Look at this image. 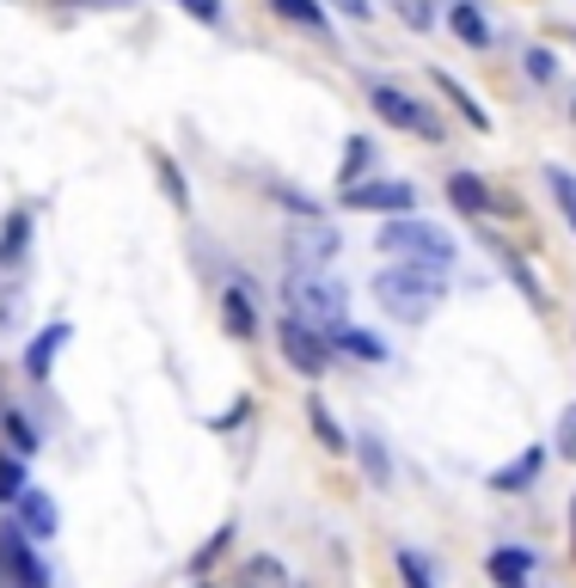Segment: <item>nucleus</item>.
I'll return each mask as SVG.
<instances>
[{"instance_id": "obj_1", "label": "nucleus", "mask_w": 576, "mask_h": 588, "mask_svg": "<svg viewBox=\"0 0 576 588\" xmlns=\"http://www.w3.org/2000/svg\"><path fill=\"white\" fill-rule=\"evenodd\" d=\"M374 301H380V313H393L399 326H423V319L435 313V301H442V276L393 264V270L374 276Z\"/></svg>"}, {"instance_id": "obj_2", "label": "nucleus", "mask_w": 576, "mask_h": 588, "mask_svg": "<svg viewBox=\"0 0 576 588\" xmlns=\"http://www.w3.org/2000/svg\"><path fill=\"white\" fill-rule=\"evenodd\" d=\"M380 251H393V258H405L411 270H454V239L442 234V227H430V221H387L380 227Z\"/></svg>"}, {"instance_id": "obj_3", "label": "nucleus", "mask_w": 576, "mask_h": 588, "mask_svg": "<svg viewBox=\"0 0 576 588\" xmlns=\"http://www.w3.org/2000/svg\"><path fill=\"white\" fill-rule=\"evenodd\" d=\"M282 301H288V319H301V326H313V331H338L343 326V288H331L319 270L288 276Z\"/></svg>"}, {"instance_id": "obj_4", "label": "nucleus", "mask_w": 576, "mask_h": 588, "mask_svg": "<svg viewBox=\"0 0 576 588\" xmlns=\"http://www.w3.org/2000/svg\"><path fill=\"white\" fill-rule=\"evenodd\" d=\"M368 105H374V117H387L393 130H411V135H430V142H442V123H435V111H423L411 92L399 86H374L368 92Z\"/></svg>"}, {"instance_id": "obj_5", "label": "nucleus", "mask_w": 576, "mask_h": 588, "mask_svg": "<svg viewBox=\"0 0 576 588\" xmlns=\"http://www.w3.org/2000/svg\"><path fill=\"white\" fill-rule=\"evenodd\" d=\"M282 355H288V368H295V374H307V380H319L331 368L326 338H319L313 326H301V319H282Z\"/></svg>"}, {"instance_id": "obj_6", "label": "nucleus", "mask_w": 576, "mask_h": 588, "mask_svg": "<svg viewBox=\"0 0 576 588\" xmlns=\"http://www.w3.org/2000/svg\"><path fill=\"white\" fill-rule=\"evenodd\" d=\"M418 190L399 178H380V184H350L343 190V209H368V215H411Z\"/></svg>"}, {"instance_id": "obj_7", "label": "nucleus", "mask_w": 576, "mask_h": 588, "mask_svg": "<svg viewBox=\"0 0 576 588\" xmlns=\"http://www.w3.org/2000/svg\"><path fill=\"white\" fill-rule=\"evenodd\" d=\"M0 564H7V576H13L19 588H50L38 551L25 546V534H19V527H7V534H0Z\"/></svg>"}, {"instance_id": "obj_8", "label": "nucleus", "mask_w": 576, "mask_h": 588, "mask_svg": "<svg viewBox=\"0 0 576 588\" xmlns=\"http://www.w3.org/2000/svg\"><path fill=\"white\" fill-rule=\"evenodd\" d=\"M448 196H454L466 215H485V209L491 215H522L515 203H503L497 190H485V178H472V172H454V178H448Z\"/></svg>"}, {"instance_id": "obj_9", "label": "nucleus", "mask_w": 576, "mask_h": 588, "mask_svg": "<svg viewBox=\"0 0 576 588\" xmlns=\"http://www.w3.org/2000/svg\"><path fill=\"white\" fill-rule=\"evenodd\" d=\"M546 472V447H527V454H515L503 472H491V491H503V497H515V491H527V484Z\"/></svg>"}, {"instance_id": "obj_10", "label": "nucleus", "mask_w": 576, "mask_h": 588, "mask_svg": "<svg viewBox=\"0 0 576 588\" xmlns=\"http://www.w3.org/2000/svg\"><path fill=\"white\" fill-rule=\"evenodd\" d=\"M491 576H497V588H527L534 582V551H522V546L491 551Z\"/></svg>"}, {"instance_id": "obj_11", "label": "nucleus", "mask_w": 576, "mask_h": 588, "mask_svg": "<svg viewBox=\"0 0 576 588\" xmlns=\"http://www.w3.org/2000/svg\"><path fill=\"white\" fill-rule=\"evenodd\" d=\"M222 326L234 331L239 343H246L251 331H258V313H251V288H246V282H234V288L222 295Z\"/></svg>"}, {"instance_id": "obj_12", "label": "nucleus", "mask_w": 576, "mask_h": 588, "mask_svg": "<svg viewBox=\"0 0 576 588\" xmlns=\"http://www.w3.org/2000/svg\"><path fill=\"white\" fill-rule=\"evenodd\" d=\"M234 588H288V564H282V558H270V551H258V558L239 564Z\"/></svg>"}, {"instance_id": "obj_13", "label": "nucleus", "mask_w": 576, "mask_h": 588, "mask_svg": "<svg viewBox=\"0 0 576 588\" xmlns=\"http://www.w3.org/2000/svg\"><path fill=\"white\" fill-rule=\"evenodd\" d=\"M62 343H68V326H50V331H43V338L25 350V374H31V380H50L55 350H62Z\"/></svg>"}, {"instance_id": "obj_14", "label": "nucleus", "mask_w": 576, "mask_h": 588, "mask_svg": "<svg viewBox=\"0 0 576 588\" xmlns=\"http://www.w3.org/2000/svg\"><path fill=\"white\" fill-rule=\"evenodd\" d=\"M448 25H454V38H460V43H472V50H485V43H491L485 13H479V7H466V0H454V13H448Z\"/></svg>"}, {"instance_id": "obj_15", "label": "nucleus", "mask_w": 576, "mask_h": 588, "mask_svg": "<svg viewBox=\"0 0 576 588\" xmlns=\"http://www.w3.org/2000/svg\"><path fill=\"white\" fill-rule=\"evenodd\" d=\"M19 515H25V534H38V539L55 534V503L43 497V491H25V497H19Z\"/></svg>"}, {"instance_id": "obj_16", "label": "nucleus", "mask_w": 576, "mask_h": 588, "mask_svg": "<svg viewBox=\"0 0 576 588\" xmlns=\"http://www.w3.org/2000/svg\"><path fill=\"white\" fill-rule=\"evenodd\" d=\"M25 239H31V215L13 209V215H7V227H0V264H19V258H25Z\"/></svg>"}, {"instance_id": "obj_17", "label": "nucleus", "mask_w": 576, "mask_h": 588, "mask_svg": "<svg viewBox=\"0 0 576 588\" xmlns=\"http://www.w3.org/2000/svg\"><path fill=\"white\" fill-rule=\"evenodd\" d=\"M307 417H313V435H319V442H326V447H331V454H350V447H356V442H350V435H343V430H338V417H331V411H326V405H319V399H313V405H307Z\"/></svg>"}, {"instance_id": "obj_18", "label": "nucleus", "mask_w": 576, "mask_h": 588, "mask_svg": "<svg viewBox=\"0 0 576 588\" xmlns=\"http://www.w3.org/2000/svg\"><path fill=\"white\" fill-rule=\"evenodd\" d=\"M338 350L362 355V362H387V343L368 338V331H356V326H338Z\"/></svg>"}, {"instance_id": "obj_19", "label": "nucleus", "mask_w": 576, "mask_h": 588, "mask_svg": "<svg viewBox=\"0 0 576 588\" xmlns=\"http://www.w3.org/2000/svg\"><path fill=\"white\" fill-rule=\"evenodd\" d=\"M276 19H295V25L307 31H326V13H319V0H270Z\"/></svg>"}, {"instance_id": "obj_20", "label": "nucleus", "mask_w": 576, "mask_h": 588, "mask_svg": "<svg viewBox=\"0 0 576 588\" xmlns=\"http://www.w3.org/2000/svg\"><path fill=\"white\" fill-rule=\"evenodd\" d=\"M546 184H552V196H558V215L576 227V178L564 166H546Z\"/></svg>"}, {"instance_id": "obj_21", "label": "nucleus", "mask_w": 576, "mask_h": 588, "mask_svg": "<svg viewBox=\"0 0 576 588\" xmlns=\"http://www.w3.org/2000/svg\"><path fill=\"white\" fill-rule=\"evenodd\" d=\"M435 80H442V92H448V99H454V105H460V117H466L472 130H491V117H485V111H479V105H472V99H466V86H460L454 74H435Z\"/></svg>"}, {"instance_id": "obj_22", "label": "nucleus", "mask_w": 576, "mask_h": 588, "mask_svg": "<svg viewBox=\"0 0 576 588\" xmlns=\"http://www.w3.org/2000/svg\"><path fill=\"white\" fill-rule=\"evenodd\" d=\"M31 484H25V466H19L13 454H0V503H19Z\"/></svg>"}, {"instance_id": "obj_23", "label": "nucleus", "mask_w": 576, "mask_h": 588, "mask_svg": "<svg viewBox=\"0 0 576 588\" xmlns=\"http://www.w3.org/2000/svg\"><path fill=\"white\" fill-rule=\"evenodd\" d=\"M356 447H362V466H368V478H374V484H387V478H393V466H387V447H380L374 435H362Z\"/></svg>"}, {"instance_id": "obj_24", "label": "nucleus", "mask_w": 576, "mask_h": 588, "mask_svg": "<svg viewBox=\"0 0 576 588\" xmlns=\"http://www.w3.org/2000/svg\"><path fill=\"white\" fill-rule=\"evenodd\" d=\"M7 435H13V454H38V430H31V417H19V411H7Z\"/></svg>"}, {"instance_id": "obj_25", "label": "nucleus", "mask_w": 576, "mask_h": 588, "mask_svg": "<svg viewBox=\"0 0 576 588\" xmlns=\"http://www.w3.org/2000/svg\"><path fill=\"white\" fill-rule=\"evenodd\" d=\"M399 576H405V588H435L430 564H423L418 551H399Z\"/></svg>"}, {"instance_id": "obj_26", "label": "nucleus", "mask_w": 576, "mask_h": 588, "mask_svg": "<svg viewBox=\"0 0 576 588\" xmlns=\"http://www.w3.org/2000/svg\"><path fill=\"white\" fill-rule=\"evenodd\" d=\"M154 166H160V184H166V196H172V203H178V209H184L191 196H184V178H178V166H172V159H154Z\"/></svg>"}, {"instance_id": "obj_27", "label": "nucleus", "mask_w": 576, "mask_h": 588, "mask_svg": "<svg viewBox=\"0 0 576 588\" xmlns=\"http://www.w3.org/2000/svg\"><path fill=\"white\" fill-rule=\"evenodd\" d=\"M227 539H234V527H222V534H215L209 546L197 551V558H191V570H209V564H215V558H222V551H227Z\"/></svg>"}, {"instance_id": "obj_28", "label": "nucleus", "mask_w": 576, "mask_h": 588, "mask_svg": "<svg viewBox=\"0 0 576 588\" xmlns=\"http://www.w3.org/2000/svg\"><path fill=\"white\" fill-rule=\"evenodd\" d=\"M558 454H564V460H576V405L558 417Z\"/></svg>"}, {"instance_id": "obj_29", "label": "nucleus", "mask_w": 576, "mask_h": 588, "mask_svg": "<svg viewBox=\"0 0 576 588\" xmlns=\"http://www.w3.org/2000/svg\"><path fill=\"white\" fill-rule=\"evenodd\" d=\"M393 7H399V19H405V25L430 31V7H423V0H393Z\"/></svg>"}, {"instance_id": "obj_30", "label": "nucleus", "mask_w": 576, "mask_h": 588, "mask_svg": "<svg viewBox=\"0 0 576 588\" xmlns=\"http://www.w3.org/2000/svg\"><path fill=\"white\" fill-rule=\"evenodd\" d=\"M178 7L191 19H203V25H215V19H222V0H178Z\"/></svg>"}, {"instance_id": "obj_31", "label": "nucleus", "mask_w": 576, "mask_h": 588, "mask_svg": "<svg viewBox=\"0 0 576 588\" xmlns=\"http://www.w3.org/2000/svg\"><path fill=\"white\" fill-rule=\"evenodd\" d=\"M527 74H534V80H552V74H558V62H552L546 50H527Z\"/></svg>"}, {"instance_id": "obj_32", "label": "nucleus", "mask_w": 576, "mask_h": 588, "mask_svg": "<svg viewBox=\"0 0 576 588\" xmlns=\"http://www.w3.org/2000/svg\"><path fill=\"white\" fill-rule=\"evenodd\" d=\"M368 166V142H362V135H356V142H350V159H343V178H356V172H362Z\"/></svg>"}, {"instance_id": "obj_33", "label": "nucleus", "mask_w": 576, "mask_h": 588, "mask_svg": "<svg viewBox=\"0 0 576 588\" xmlns=\"http://www.w3.org/2000/svg\"><path fill=\"white\" fill-rule=\"evenodd\" d=\"M338 7H343V13H350V19H368V13H374L368 0H338Z\"/></svg>"}, {"instance_id": "obj_34", "label": "nucleus", "mask_w": 576, "mask_h": 588, "mask_svg": "<svg viewBox=\"0 0 576 588\" xmlns=\"http://www.w3.org/2000/svg\"><path fill=\"white\" fill-rule=\"evenodd\" d=\"M0 588H7V564H0Z\"/></svg>"}, {"instance_id": "obj_35", "label": "nucleus", "mask_w": 576, "mask_h": 588, "mask_svg": "<svg viewBox=\"0 0 576 588\" xmlns=\"http://www.w3.org/2000/svg\"><path fill=\"white\" fill-rule=\"evenodd\" d=\"M570 111H576V105H570Z\"/></svg>"}, {"instance_id": "obj_36", "label": "nucleus", "mask_w": 576, "mask_h": 588, "mask_svg": "<svg viewBox=\"0 0 576 588\" xmlns=\"http://www.w3.org/2000/svg\"><path fill=\"white\" fill-rule=\"evenodd\" d=\"M570 551H576V546H570Z\"/></svg>"}]
</instances>
